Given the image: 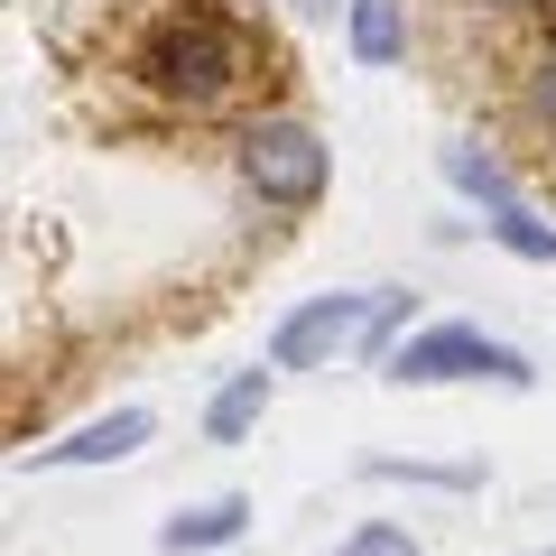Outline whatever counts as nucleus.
<instances>
[{
	"label": "nucleus",
	"mask_w": 556,
	"mask_h": 556,
	"mask_svg": "<svg viewBox=\"0 0 556 556\" xmlns=\"http://www.w3.org/2000/svg\"><path fill=\"white\" fill-rule=\"evenodd\" d=\"M343 47H353V65H408V0H353Z\"/></svg>",
	"instance_id": "nucleus-9"
},
{
	"label": "nucleus",
	"mask_w": 556,
	"mask_h": 556,
	"mask_svg": "<svg viewBox=\"0 0 556 556\" xmlns=\"http://www.w3.org/2000/svg\"><path fill=\"white\" fill-rule=\"evenodd\" d=\"M362 482H417V492H473V464H408V455H371Z\"/></svg>",
	"instance_id": "nucleus-12"
},
{
	"label": "nucleus",
	"mask_w": 556,
	"mask_h": 556,
	"mask_svg": "<svg viewBox=\"0 0 556 556\" xmlns=\"http://www.w3.org/2000/svg\"><path fill=\"white\" fill-rule=\"evenodd\" d=\"M437 167H445V186H455L464 204H482V223L510 214V204H529V195H519V177H510V159H501V149H482V139H445Z\"/></svg>",
	"instance_id": "nucleus-7"
},
{
	"label": "nucleus",
	"mask_w": 556,
	"mask_h": 556,
	"mask_svg": "<svg viewBox=\"0 0 556 556\" xmlns=\"http://www.w3.org/2000/svg\"><path fill=\"white\" fill-rule=\"evenodd\" d=\"M130 84L159 112H223V102L251 84V28L214 0H177L139 28L130 47Z\"/></svg>",
	"instance_id": "nucleus-1"
},
{
	"label": "nucleus",
	"mask_w": 556,
	"mask_h": 556,
	"mask_svg": "<svg viewBox=\"0 0 556 556\" xmlns=\"http://www.w3.org/2000/svg\"><path fill=\"white\" fill-rule=\"evenodd\" d=\"M288 10H306V20H334V10H353V0H288Z\"/></svg>",
	"instance_id": "nucleus-15"
},
{
	"label": "nucleus",
	"mask_w": 556,
	"mask_h": 556,
	"mask_svg": "<svg viewBox=\"0 0 556 556\" xmlns=\"http://www.w3.org/2000/svg\"><path fill=\"white\" fill-rule=\"evenodd\" d=\"M362 325H371V288H325V298L288 306L269 325V371H334L362 353Z\"/></svg>",
	"instance_id": "nucleus-4"
},
{
	"label": "nucleus",
	"mask_w": 556,
	"mask_h": 556,
	"mask_svg": "<svg viewBox=\"0 0 556 556\" xmlns=\"http://www.w3.org/2000/svg\"><path fill=\"white\" fill-rule=\"evenodd\" d=\"M251 538V492H214V501H186V510L159 519V556H223Z\"/></svg>",
	"instance_id": "nucleus-6"
},
{
	"label": "nucleus",
	"mask_w": 556,
	"mask_h": 556,
	"mask_svg": "<svg viewBox=\"0 0 556 556\" xmlns=\"http://www.w3.org/2000/svg\"><path fill=\"white\" fill-rule=\"evenodd\" d=\"M232 177L260 214H316L334 186V149L306 112H251L232 121Z\"/></svg>",
	"instance_id": "nucleus-2"
},
{
	"label": "nucleus",
	"mask_w": 556,
	"mask_h": 556,
	"mask_svg": "<svg viewBox=\"0 0 556 556\" xmlns=\"http://www.w3.org/2000/svg\"><path fill=\"white\" fill-rule=\"evenodd\" d=\"M149 437H159V417L130 399V408H102V417H84V427H65V437L38 445L28 464H38V473H102V464H130Z\"/></svg>",
	"instance_id": "nucleus-5"
},
{
	"label": "nucleus",
	"mask_w": 556,
	"mask_h": 556,
	"mask_svg": "<svg viewBox=\"0 0 556 556\" xmlns=\"http://www.w3.org/2000/svg\"><path fill=\"white\" fill-rule=\"evenodd\" d=\"M538 556H556V547H538Z\"/></svg>",
	"instance_id": "nucleus-17"
},
{
	"label": "nucleus",
	"mask_w": 556,
	"mask_h": 556,
	"mask_svg": "<svg viewBox=\"0 0 556 556\" xmlns=\"http://www.w3.org/2000/svg\"><path fill=\"white\" fill-rule=\"evenodd\" d=\"M473 10H547V0H473Z\"/></svg>",
	"instance_id": "nucleus-16"
},
{
	"label": "nucleus",
	"mask_w": 556,
	"mask_h": 556,
	"mask_svg": "<svg viewBox=\"0 0 556 556\" xmlns=\"http://www.w3.org/2000/svg\"><path fill=\"white\" fill-rule=\"evenodd\" d=\"M269 399H278V371H269V362L214 380V399H204V445H251L260 417H269Z\"/></svg>",
	"instance_id": "nucleus-8"
},
{
	"label": "nucleus",
	"mask_w": 556,
	"mask_h": 556,
	"mask_svg": "<svg viewBox=\"0 0 556 556\" xmlns=\"http://www.w3.org/2000/svg\"><path fill=\"white\" fill-rule=\"evenodd\" d=\"M519 121H529L538 139H556V38L529 56V75H519Z\"/></svg>",
	"instance_id": "nucleus-13"
},
{
	"label": "nucleus",
	"mask_w": 556,
	"mask_h": 556,
	"mask_svg": "<svg viewBox=\"0 0 556 556\" xmlns=\"http://www.w3.org/2000/svg\"><path fill=\"white\" fill-rule=\"evenodd\" d=\"M334 556H427V547H417L408 519H353V529L334 538Z\"/></svg>",
	"instance_id": "nucleus-14"
},
{
	"label": "nucleus",
	"mask_w": 556,
	"mask_h": 556,
	"mask_svg": "<svg viewBox=\"0 0 556 556\" xmlns=\"http://www.w3.org/2000/svg\"><path fill=\"white\" fill-rule=\"evenodd\" d=\"M482 232H492L510 260H529V269H556V223L538 214V204H510V214H492Z\"/></svg>",
	"instance_id": "nucleus-11"
},
{
	"label": "nucleus",
	"mask_w": 556,
	"mask_h": 556,
	"mask_svg": "<svg viewBox=\"0 0 556 556\" xmlns=\"http://www.w3.org/2000/svg\"><path fill=\"white\" fill-rule=\"evenodd\" d=\"M417 334V298L408 288H371V325H362V353L353 362H371V371H390V353Z\"/></svg>",
	"instance_id": "nucleus-10"
},
{
	"label": "nucleus",
	"mask_w": 556,
	"mask_h": 556,
	"mask_svg": "<svg viewBox=\"0 0 556 556\" xmlns=\"http://www.w3.org/2000/svg\"><path fill=\"white\" fill-rule=\"evenodd\" d=\"M380 380H399V390H455V380L529 390V380H538V362L519 353V343L482 334V325H417V334L390 353V371H380Z\"/></svg>",
	"instance_id": "nucleus-3"
}]
</instances>
